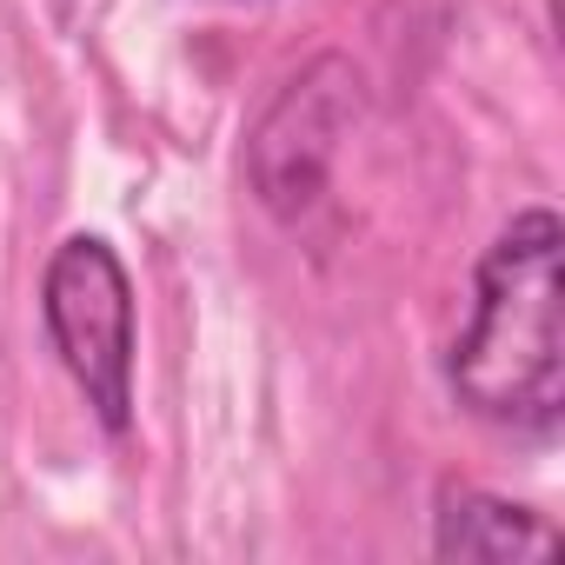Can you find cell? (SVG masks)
Returning <instances> with one entry per match:
<instances>
[{
  "mask_svg": "<svg viewBox=\"0 0 565 565\" xmlns=\"http://www.w3.org/2000/svg\"><path fill=\"white\" fill-rule=\"evenodd\" d=\"M360 120V74L340 54H320L307 74H294L246 134V186L273 220H307L327 193L333 153L347 127Z\"/></svg>",
  "mask_w": 565,
  "mask_h": 565,
  "instance_id": "obj_3",
  "label": "cell"
},
{
  "mask_svg": "<svg viewBox=\"0 0 565 565\" xmlns=\"http://www.w3.org/2000/svg\"><path fill=\"white\" fill-rule=\"evenodd\" d=\"M565 226L525 206L499 226L472 273V320L446 353L452 399L505 433H558L565 419Z\"/></svg>",
  "mask_w": 565,
  "mask_h": 565,
  "instance_id": "obj_1",
  "label": "cell"
},
{
  "mask_svg": "<svg viewBox=\"0 0 565 565\" xmlns=\"http://www.w3.org/2000/svg\"><path fill=\"white\" fill-rule=\"evenodd\" d=\"M41 327H47L67 380L94 406L100 433L127 439V426H134V340H140V327H134L127 259L100 233H74V239L54 246V259L41 273Z\"/></svg>",
  "mask_w": 565,
  "mask_h": 565,
  "instance_id": "obj_2",
  "label": "cell"
},
{
  "mask_svg": "<svg viewBox=\"0 0 565 565\" xmlns=\"http://www.w3.org/2000/svg\"><path fill=\"white\" fill-rule=\"evenodd\" d=\"M433 552L459 565H519V558H558L565 539L545 512L512 505L486 486H439L433 499Z\"/></svg>",
  "mask_w": 565,
  "mask_h": 565,
  "instance_id": "obj_4",
  "label": "cell"
}]
</instances>
